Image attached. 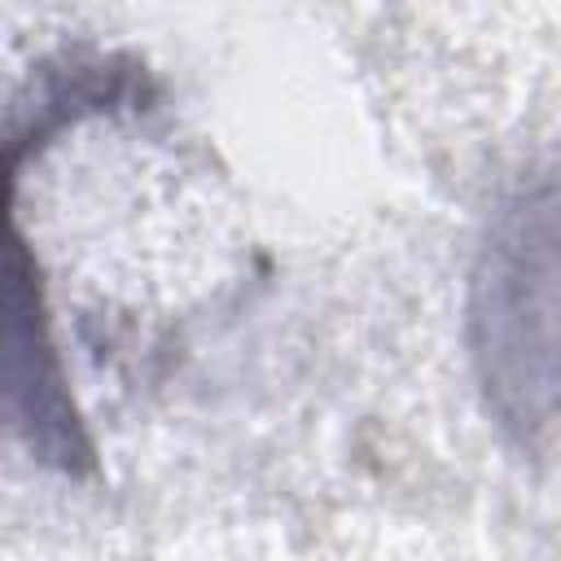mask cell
Returning a JSON list of instances; mask_svg holds the SVG:
<instances>
[{
  "label": "cell",
  "instance_id": "6da1fadb",
  "mask_svg": "<svg viewBox=\"0 0 561 561\" xmlns=\"http://www.w3.org/2000/svg\"><path fill=\"white\" fill-rule=\"evenodd\" d=\"M473 355L495 412L543 425L561 412V175L495 219L473 272Z\"/></svg>",
  "mask_w": 561,
  "mask_h": 561
}]
</instances>
